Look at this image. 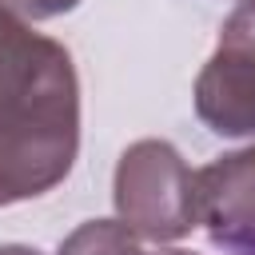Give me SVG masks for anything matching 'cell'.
<instances>
[{
    "mask_svg": "<svg viewBox=\"0 0 255 255\" xmlns=\"http://www.w3.org/2000/svg\"><path fill=\"white\" fill-rule=\"evenodd\" d=\"M52 44H56L52 36L32 32L28 20H20V16L0 8V100L20 92L40 72V64L52 52Z\"/></svg>",
    "mask_w": 255,
    "mask_h": 255,
    "instance_id": "5b68a950",
    "label": "cell"
},
{
    "mask_svg": "<svg viewBox=\"0 0 255 255\" xmlns=\"http://www.w3.org/2000/svg\"><path fill=\"white\" fill-rule=\"evenodd\" d=\"M195 223L231 255H255V147L227 151L195 171Z\"/></svg>",
    "mask_w": 255,
    "mask_h": 255,
    "instance_id": "277c9868",
    "label": "cell"
},
{
    "mask_svg": "<svg viewBox=\"0 0 255 255\" xmlns=\"http://www.w3.org/2000/svg\"><path fill=\"white\" fill-rule=\"evenodd\" d=\"M112 203L135 239L171 243L195 227V171L167 139H135L116 163Z\"/></svg>",
    "mask_w": 255,
    "mask_h": 255,
    "instance_id": "7a4b0ae2",
    "label": "cell"
},
{
    "mask_svg": "<svg viewBox=\"0 0 255 255\" xmlns=\"http://www.w3.org/2000/svg\"><path fill=\"white\" fill-rule=\"evenodd\" d=\"M195 116L215 135H255V0H239L223 20L215 52L195 76Z\"/></svg>",
    "mask_w": 255,
    "mask_h": 255,
    "instance_id": "3957f363",
    "label": "cell"
},
{
    "mask_svg": "<svg viewBox=\"0 0 255 255\" xmlns=\"http://www.w3.org/2000/svg\"><path fill=\"white\" fill-rule=\"evenodd\" d=\"M0 255H40V251L24 247V243H0Z\"/></svg>",
    "mask_w": 255,
    "mask_h": 255,
    "instance_id": "ba28073f",
    "label": "cell"
},
{
    "mask_svg": "<svg viewBox=\"0 0 255 255\" xmlns=\"http://www.w3.org/2000/svg\"><path fill=\"white\" fill-rule=\"evenodd\" d=\"M155 255H195V251H179V247H167V251H155Z\"/></svg>",
    "mask_w": 255,
    "mask_h": 255,
    "instance_id": "9c48e42d",
    "label": "cell"
},
{
    "mask_svg": "<svg viewBox=\"0 0 255 255\" xmlns=\"http://www.w3.org/2000/svg\"><path fill=\"white\" fill-rule=\"evenodd\" d=\"M76 4L80 0H0V8L20 16V20H52V16L72 12Z\"/></svg>",
    "mask_w": 255,
    "mask_h": 255,
    "instance_id": "52a82bcc",
    "label": "cell"
},
{
    "mask_svg": "<svg viewBox=\"0 0 255 255\" xmlns=\"http://www.w3.org/2000/svg\"><path fill=\"white\" fill-rule=\"evenodd\" d=\"M56 255H155V251H143V243L120 219H88L60 243Z\"/></svg>",
    "mask_w": 255,
    "mask_h": 255,
    "instance_id": "8992f818",
    "label": "cell"
},
{
    "mask_svg": "<svg viewBox=\"0 0 255 255\" xmlns=\"http://www.w3.org/2000/svg\"><path fill=\"white\" fill-rule=\"evenodd\" d=\"M80 151V84L64 44L0 100V207L36 199L68 179Z\"/></svg>",
    "mask_w": 255,
    "mask_h": 255,
    "instance_id": "6da1fadb",
    "label": "cell"
}]
</instances>
